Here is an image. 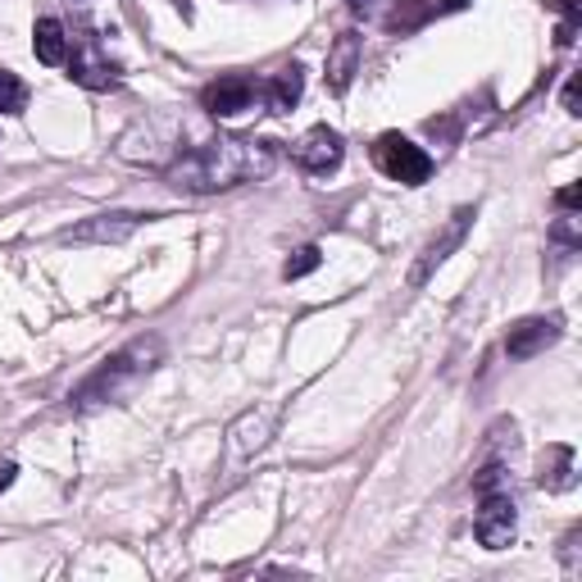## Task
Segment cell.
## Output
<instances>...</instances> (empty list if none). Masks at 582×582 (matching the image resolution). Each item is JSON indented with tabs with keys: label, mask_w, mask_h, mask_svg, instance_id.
Instances as JSON below:
<instances>
[{
	"label": "cell",
	"mask_w": 582,
	"mask_h": 582,
	"mask_svg": "<svg viewBox=\"0 0 582 582\" xmlns=\"http://www.w3.org/2000/svg\"><path fill=\"white\" fill-rule=\"evenodd\" d=\"M278 155L264 142H237V136H219L196 151H183L168 164V183L178 191H228L255 178H268Z\"/></svg>",
	"instance_id": "obj_1"
},
{
	"label": "cell",
	"mask_w": 582,
	"mask_h": 582,
	"mask_svg": "<svg viewBox=\"0 0 582 582\" xmlns=\"http://www.w3.org/2000/svg\"><path fill=\"white\" fill-rule=\"evenodd\" d=\"M164 360V341L160 337H136L119 355H110L91 378L74 392V409H96V405H119L136 392V383Z\"/></svg>",
	"instance_id": "obj_2"
},
{
	"label": "cell",
	"mask_w": 582,
	"mask_h": 582,
	"mask_svg": "<svg viewBox=\"0 0 582 582\" xmlns=\"http://www.w3.org/2000/svg\"><path fill=\"white\" fill-rule=\"evenodd\" d=\"M373 160H378V168L392 183H405V187H424L432 178V155L400 132H383L378 146H373Z\"/></svg>",
	"instance_id": "obj_3"
},
{
	"label": "cell",
	"mask_w": 582,
	"mask_h": 582,
	"mask_svg": "<svg viewBox=\"0 0 582 582\" xmlns=\"http://www.w3.org/2000/svg\"><path fill=\"white\" fill-rule=\"evenodd\" d=\"M260 100H264V83H255L246 74H228L200 91V110H210L215 119H237V114L255 110Z\"/></svg>",
	"instance_id": "obj_4"
},
{
	"label": "cell",
	"mask_w": 582,
	"mask_h": 582,
	"mask_svg": "<svg viewBox=\"0 0 582 582\" xmlns=\"http://www.w3.org/2000/svg\"><path fill=\"white\" fill-rule=\"evenodd\" d=\"M347 155V142H341V132L328 128V123H315L310 132H300L292 142V160L305 168V174H332Z\"/></svg>",
	"instance_id": "obj_5"
},
{
	"label": "cell",
	"mask_w": 582,
	"mask_h": 582,
	"mask_svg": "<svg viewBox=\"0 0 582 582\" xmlns=\"http://www.w3.org/2000/svg\"><path fill=\"white\" fill-rule=\"evenodd\" d=\"M469 223H473V210H469V205H464V210H455L447 223H441V232L432 237V242L424 246V255H419V264L415 268H409V287H424L428 278H432V273L441 268V264H447L451 260V251H460V242H464V232H469Z\"/></svg>",
	"instance_id": "obj_6"
},
{
	"label": "cell",
	"mask_w": 582,
	"mask_h": 582,
	"mask_svg": "<svg viewBox=\"0 0 582 582\" xmlns=\"http://www.w3.org/2000/svg\"><path fill=\"white\" fill-rule=\"evenodd\" d=\"M515 528H519L515 496H509V492H487L483 496V509H477V519H473L477 541H483L487 551H505V546L515 541Z\"/></svg>",
	"instance_id": "obj_7"
},
{
	"label": "cell",
	"mask_w": 582,
	"mask_h": 582,
	"mask_svg": "<svg viewBox=\"0 0 582 582\" xmlns=\"http://www.w3.org/2000/svg\"><path fill=\"white\" fill-rule=\"evenodd\" d=\"M142 219H146V215H128V210H119V215H96V219H87V223H78V228H68L64 242L114 246V242H128V237L142 228Z\"/></svg>",
	"instance_id": "obj_8"
},
{
	"label": "cell",
	"mask_w": 582,
	"mask_h": 582,
	"mask_svg": "<svg viewBox=\"0 0 582 582\" xmlns=\"http://www.w3.org/2000/svg\"><path fill=\"white\" fill-rule=\"evenodd\" d=\"M556 341H560L556 319H524V323H515L505 332V351H509V360H532L546 347H556Z\"/></svg>",
	"instance_id": "obj_9"
},
{
	"label": "cell",
	"mask_w": 582,
	"mask_h": 582,
	"mask_svg": "<svg viewBox=\"0 0 582 582\" xmlns=\"http://www.w3.org/2000/svg\"><path fill=\"white\" fill-rule=\"evenodd\" d=\"M273 424H278V409H273V405H255V409H246V415L242 419H237L232 424V451L237 455H255L260 447H264V441L273 437Z\"/></svg>",
	"instance_id": "obj_10"
},
{
	"label": "cell",
	"mask_w": 582,
	"mask_h": 582,
	"mask_svg": "<svg viewBox=\"0 0 582 582\" xmlns=\"http://www.w3.org/2000/svg\"><path fill=\"white\" fill-rule=\"evenodd\" d=\"M355 68H360V37H355V32H341L337 46L328 51V87L347 91L351 78H355Z\"/></svg>",
	"instance_id": "obj_11"
},
{
	"label": "cell",
	"mask_w": 582,
	"mask_h": 582,
	"mask_svg": "<svg viewBox=\"0 0 582 582\" xmlns=\"http://www.w3.org/2000/svg\"><path fill=\"white\" fill-rule=\"evenodd\" d=\"M32 51H37L42 64L59 68L68 64V37H64V23L59 19H37V28H32Z\"/></svg>",
	"instance_id": "obj_12"
},
{
	"label": "cell",
	"mask_w": 582,
	"mask_h": 582,
	"mask_svg": "<svg viewBox=\"0 0 582 582\" xmlns=\"http://www.w3.org/2000/svg\"><path fill=\"white\" fill-rule=\"evenodd\" d=\"M68 68H74V78H78L83 87H110V83H114V64L100 59L96 46H83L78 55H68Z\"/></svg>",
	"instance_id": "obj_13"
},
{
	"label": "cell",
	"mask_w": 582,
	"mask_h": 582,
	"mask_svg": "<svg viewBox=\"0 0 582 582\" xmlns=\"http://www.w3.org/2000/svg\"><path fill=\"white\" fill-rule=\"evenodd\" d=\"M300 91H305V74L292 64V68H283V74H273V83H264V106L268 110H292L300 100Z\"/></svg>",
	"instance_id": "obj_14"
},
{
	"label": "cell",
	"mask_w": 582,
	"mask_h": 582,
	"mask_svg": "<svg viewBox=\"0 0 582 582\" xmlns=\"http://www.w3.org/2000/svg\"><path fill=\"white\" fill-rule=\"evenodd\" d=\"M537 483H541L546 492H569V487H573V451H569V447H551V451H546Z\"/></svg>",
	"instance_id": "obj_15"
},
{
	"label": "cell",
	"mask_w": 582,
	"mask_h": 582,
	"mask_svg": "<svg viewBox=\"0 0 582 582\" xmlns=\"http://www.w3.org/2000/svg\"><path fill=\"white\" fill-rule=\"evenodd\" d=\"M28 106V87L19 74H10V68H0V114H19Z\"/></svg>",
	"instance_id": "obj_16"
},
{
	"label": "cell",
	"mask_w": 582,
	"mask_h": 582,
	"mask_svg": "<svg viewBox=\"0 0 582 582\" xmlns=\"http://www.w3.org/2000/svg\"><path fill=\"white\" fill-rule=\"evenodd\" d=\"M323 264V251L319 246H300L292 260H287V268H283V278L292 283V278H305V273H315Z\"/></svg>",
	"instance_id": "obj_17"
},
{
	"label": "cell",
	"mask_w": 582,
	"mask_h": 582,
	"mask_svg": "<svg viewBox=\"0 0 582 582\" xmlns=\"http://www.w3.org/2000/svg\"><path fill=\"white\" fill-rule=\"evenodd\" d=\"M551 237H556V242H569V246H573V242H578V215H564V219L556 223Z\"/></svg>",
	"instance_id": "obj_18"
},
{
	"label": "cell",
	"mask_w": 582,
	"mask_h": 582,
	"mask_svg": "<svg viewBox=\"0 0 582 582\" xmlns=\"http://www.w3.org/2000/svg\"><path fill=\"white\" fill-rule=\"evenodd\" d=\"M578 200H582V191H578V187H564V191L556 196V205H560L564 215H578Z\"/></svg>",
	"instance_id": "obj_19"
},
{
	"label": "cell",
	"mask_w": 582,
	"mask_h": 582,
	"mask_svg": "<svg viewBox=\"0 0 582 582\" xmlns=\"http://www.w3.org/2000/svg\"><path fill=\"white\" fill-rule=\"evenodd\" d=\"M14 473H19V464H14V460H0V492H6V487L14 483Z\"/></svg>",
	"instance_id": "obj_20"
},
{
	"label": "cell",
	"mask_w": 582,
	"mask_h": 582,
	"mask_svg": "<svg viewBox=\"0 0 582 582\" xmlns=\"http://www.w3.org/2000/svg\"><path fill=\"white\" fill-rule=\"evenodd\" d=\"M564 110H569V114H582V110H578V78L564 87Z\"/></svg>",
	"instance_id": "obj_21"
},
{
	"label": "cell",
	"mask_w": 582,
	"mask_h": 582,
	"mask_svg": "<svg viewBox=\"0 0 582 582\" xmlns=\"http://www.w3.org/2000/svg\"><path fill=\"white\" fill-rule=\"evenodd\" d=\"M441 6H447V10H469L473 0H441Z\"/></svg>",
	"instance_id": "obj_22"
}]
</instances>
